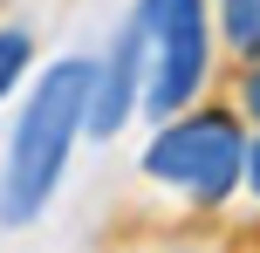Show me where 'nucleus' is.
Instances as JSON below:
<instances>
[{
	"mask_svg": "<svg viewBox=\"0 0 260 253\" xmlns=\"http://www.w3.org/2000/svg\"><path fill=\"white\" fill-rule=\"evenodd\" d=\"M89 96H96V62H55L35 76L21 117L7 130V164H0V219L27 226L48 212L55 185H62L76 137H89Z\"/></svg>",
	"mask_w": 260,
	"mask_h": 253,
	"instance_id": "obj_1",
	"label": "nucleus"
},
{
	"mask_svg": "<svg viewBox=\"0 0 260 253\" xmlns=\"http://www.w3.org/2000/svg\"><path fill=\"white\" fill-rule=\"evenodd\" d=\"M247 144L253 137L233 123V110H178L144 151V171L157 185L185 192L192 205H226L247 185Z\"/></svg>",
	"mask_w": 260,
	"mask_h": 253,
	"instance_id": "obj_2",
	"label": "nucleus"
},
{
	"mask_svg": "<svg viewBox=\"0 0 260 253\" xmlns=\"http://www.w3.org/2000/svg\"><path fill=\"white\" fill-rule=\"evenodd\" d=\"M137 27L151 48V110L157 123H171L199 89H206V0H137Z\"/></svg>",
	"mask_w": 260,
	"mask_h": 253,
	"instance_id": "obj_3",
	"label": "nucleus"
},
{
	"mask_svg": "<svg viewBox=\"0 0 260 253\" xmlns=\"http://www.w3.org/2000/svg\"><path fill=\"white\" fill-rule=\"evenodd\" d=\"M151 96V48H144V27L137 14L117 27L103 68H96V96H89V137H117L130 123V110Z\"/></svg>",
	"mask_w": 260,
	"mask_h": 253,
	"instance_id": "obj_4",
	"label": "nucleus"
},
{
	"mask_svg": "<svg viewBox=\"0 0 260 253\" xmlns=\"http://www.w3.org/2000/svg\"><path fill=\"white\" fill-rule=\"evenodd\" d=\"M219 34H226L233 55L260 62V0H219Z\"/></svg>",
	"mask_w": 260,
	"mask_h": 253,
	"instance_id": "obj_5",
	"label": "nucleus"
},
{
	"mask_svg": "<svg viewBox=\"0 0 260 253\" xmlns=\"http://www.w3.org/2000/svg\"><path fill=\"white\" fill-rule=\"evenodd\" d=\"M27 62H35V41H27V27H0V103H7L14 82L27 76Z\"/></svg>",
	"mask_w": 260,
	"mask_h": 253,
	"instance_id": "obj_6",
	"label": "nucleus"
},
{
	"mask_svg": "<svg viewBox=\"0 0 260 253\" xmlns=\"http://www.w3.org/2000/svg\"><path fill=\"white\" fill-rule=\"evenodd\" d=\"M240 110H247V117L260 123V68H253V76H247V82H240Z\"/></svg>",
	"mask_w": 260,
	"mask_h": 253,
	"instance_id": "obj_7",
	"label": "nucleus"
},
{
	"mask_svg": "<svg viewBox=\"0 0 260 253\" xmlns=\"http://www.w3.org/2000/svg\"><path fill=\"white\" fill-rule=\"evenodd\" d=\"M247 192H253V199H260V137H253V144H247Z\"/></svg>",
	"mask_w": 260,
	"mask_h": 253,
	"instance_id": "obj_8",
	"label": "nucleus"
}]
</instances>
